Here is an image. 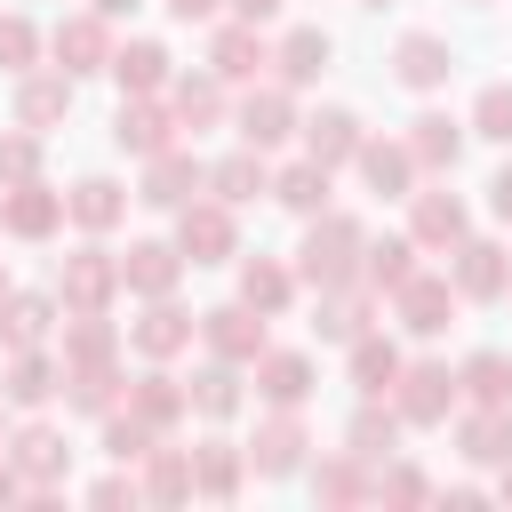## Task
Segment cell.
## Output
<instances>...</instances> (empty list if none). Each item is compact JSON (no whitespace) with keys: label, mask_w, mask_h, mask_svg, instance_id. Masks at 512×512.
Listing matches in <instances>:
<instances>
[{"label":"cell","mask_w":512,"mask_h":512,"mask_svg":"<svg viewBox=\"0 0 512 512\" xmlns=\"http://www.w3.org/2000/svg\"><path fill=\"white\" fill-rule=\"evenodd\" d=\"M368 240H360V224L352 216H320L312 232H304V248H296V272L312 280V288H344V280H360V256Z\"/></svg>","instance_id":"obj_1"},{"label":"cell","mask_w":512,"mask_h":512,"mask_svg":"<svg viewBox=\"0 0 512 512\" xmlns=\"http://www.w3.org/2000/svg\"><path fill=\"white\" fill-rule=\"evenodd\" d=\"M200 336H208L216 360H232V368H256V360H264V312H256V304H216V312H200Z\"/></svg>","instance_id":"obj_2"},{"label":"cell","mask_w":512,"mask_h":512,"mask_svg":"<svg viewBox=\"0 0 512 512\" xmlns=\"http://www.w3.org/2000/svg\"><path fill=\"white\" fill-rule=\"evenodd\" d=\"M176 248H184L192 264H224V256H232V208H224V200H184Z\"/></svg>","instance_id":"obj_3"},{"label":"cell","mask_w":512,"mask_h":512,"mask_svg":"<svg viewBox=\"0 0 512 512\" xmlns=\"http://www.w3.org/2000/svg\"><path fill=\"white\" fill-rule=\"evenodd\" d=\"M56 288H64V304H72V312H104V304H112V288H120V256L80 248V256H64Z\"/></svg>","instance_id":"obj_4"},{"label":"cell","mask_w":512,"mask_h":512,"mask_svg":"<svg viewBox=\"0 0 512 512\" xmlns=\"http://www.w3.org/2000/svg\"><path fill=\"white\" fill-rule=\"evenodd\" d=\"M64 216H72V208H64V192H48V184H8V200H0V224H8L16 240H48Z\"/></svg>","instance_id":"obj_5"},{"label":"cell","mask_w":512,"mask_h":512,"mask_svg":"<svg viewBox=\"0 0 512 512\" xmlns=\"http://www.w3.org/2000/svg\"><path fill=\"white\" fill-rule=\"evenodd\" d=\"M448 400H456V376H448L440 360L400 368V424H440V416H448Z\"/></svg>","instance_id":"obj_6"},{"label":"cell","mask_w":512,"mask_h":512,"mask_svg":"<svg viewBox=\"0 0 512 512\" xmlns=\"http://www.w3.org/2000/svg\"><path fill=\"white\" fill-rule=\"evenodd\" d=\"M392 296H400V328H416V336H440V328H448V304H456V288H448L440 272H408Z\"/></svg>","instance_id":"obj_7"},{"label":"cell","mask_w":512,"mask_h":512,"mask_svg":"<svg viewBox=\"0 0 512 512\" xmlns=\"http://www.w3.org/2000/svg\"><path fill=\"white\" fill-rule=\"evenodd\" d=\"M504 288H512V256H504L496 240H464V248H456V296H480V304H488V296H504Z\"/></svg>","instance_id":"obj_8"},{"label":"cell","mask_w":512,"mask_h":512,"mask_svg":"<svg viewBox=\"0 0 512 512\" xmlns=\"http://www.w3.org/2000/svg\"><path fill=\"white\" fill-rule=\"evenodd\" d=\"M176 272H184V248H160V240H136L120 256V288H136V296H168Z\"/></svg>","instance_id":"obj_9"},{"label":"cell","mask_w":512,"mask_h":512,"mask_svg":"<svg viewBox=\"0 0 512 512\" xmlns=\"http://www.w3.org/2000/svg\"><path fill=\"white\" fill-rule=\"evenodd\" d=\"M56 56H64V72H104V64H112V32H104V16L88 8V16L56 24Z\"/></svg>","instance_id":"obj_10"},{"label":"cell","mask_w":512,"mask_h":512,"mask_svg":"<svg viewBox=\"0 0 512 512\" xmlns=\"http://www.w3.org/2000/svg\"><path fill=\"white\" fill-rule=\"evenodd\" d=\"M264 64H272V48L256 40V24H224L216 48H208V72H216V80H256Z\"/></svg>","instance_id":"obj_11"},{"label":"cell","mask_w":512,"mask_h":512,"mask_svg":"<svg viewBox=\"0 0 512 512\" xmlns=\"http://www.w3.org/2000/svg\"><path fill=\"white\" fill-rule=\"evenodd\" d=\"M392 72H400L408 88H440V80L456 72V56H448V40H440V32H408V40L392 48Z\"/></svg>","instance_id":"obj_12"},{"label":"cell","mask_w":512,"mask_h":512,"mask_svg":"<svg viewBox=\"0 0 512 512\" xmlns=\"http://www.w3.org/2000/svg\"><path fill=\"white\" fill-rule=\"evenodd\" d=\"M280 136H296V104H288L280 88H256V96L240 104V144H256V152H272Z\"/></svg>","instance_id":"obj_13"},{"label":"cell","mask_w":512,"mask_h":512,"mask_svg":"<svg viewBox=\"0 0 512 512\" xmlns=\"http://www.w3.org/2000/svg\"><path fill=\"white\" fill-rule=\"evenodd\" d=\"M192 184H200V160L192 152H152V168H144V208H184L192 200Z\"/></svg>","instance_id":"obj_14"},{"label":"cell","mask_w":512,"mask_h":512,"mask_svg":"<svg viewBox=\"0 0 512 512\" xmlns=\"http://www.w3.org/2000/svg\"><path fill=\"white\" fill-rule=\"evenodd\" d=\"M192 328H200L192 312H176L168 296H152V312H144L128 336H136V352H144V360H168V352H184V344H192Z\"/></svg>","instance_id":"obj_15"},{"label":"cell","mask_w":512,"mask_h":512,"mask_svg":"<svg viewBox=\"0 0 512 512\" xmlns=\"http://www.w3.org/2000/svg\"><path fill=\"white\" fill-rule=\"evenodd\" d=\"M8 448H16L8 464H16V472H24L32 488H48V480H64V456H72V448H64V432H48V424H24V432H16Z\"/></svg>","instance_id":"obj_16"},{"label":"cell","mask_w":512,"mask_h":512,"mask_svg":"<svg viewBox=\"0 0 512 512\" xmlns=\"http://www.w3.org/2000/svg\"><path fill=\"white\" fill-rule=\"evenodd\" d=\"M128 96H152V88H168V48L160 40H128V48H112V64H104Z\"/></svg>","instance_id":"obj_17"},{"label":"cell","mask_w":512,"mask_h":512,"mask_svg":"<svg viewBox=\"0 0 512 512\" xmlns=\"http://www.w3.org/2000/svg\"><path fill=\"white\" fill-rule=\"evenodd\" d=\"M256 392H264L272 408H304V392H312V360H304V352H264V360H256Z\"/></svg>","instance_id":"obj_18"},{"label":"cell","mask_w":512,"mask_h":512,"mask_svg":"<svg viewBox=\"0 0 512 512\" xmlns=\"http://www.w3.org/2000/svg\"><path fill=\"white\" fill-rule=\"evenodd\" d=\"M304 152H312L320 168L360 160V120H352V112H312V120H304Z\"/></svg>","instance_id":"obj_19"},{"label":"cell","mask_w":512,"mask_h":512,"mask_svg":"<svg viewBox=\"0 0 512 512\" xmlns=\"http://www.w3.org/2000/svg\"><path fill=\"white\" fill-rule=\"evenodd\" d=\"M208 184H216V200H224V208H240V200H256V192H272V168H264V152L248 144V152H232V160H216V168H208Z\"/></svg>","instance_id":"obj_20"},{"label":"cell","mask_w":512,"mask_h":512,"mask_svg":"<svg viewBox=\"0 0 512 512\" xmlns=\"http://www.w3.org/2000/svg\"><path fill=\"white\" fill-rule=\"evenodd\" d=\"M64 208H72V224H88V232H112V224L128 216V192H120L112 176H88V184H72V192H64Z\"/></svg>","instance_id":"obj_21"},{"label":"cell","mask_w":512,"mask_h":512,"mask_svg":"<svg viewBox=\"0 0 512 512\" xmlns=\"http://www.w3.org/2000/svg\"><path fill=\"white\" fill-rule=\"evenodd\" d=\"M464 200L456 192H416V240L424 248H464Z\"/></svg>","instance_id":"obj_22"},{"label":"cell","mask_w":512,"mask_h":512,"mask_svg":"<svg viewBox=\"0 0 512 512\" xmlns=\"http://www.w3.org/2000/svg\"><path fill=\"white\" fill-rule=\"evenodd\" d=\"M296 456H304V424H296V408H280V416L256 432L248 464H256V472H296Z\"/></svg>","instance_id":"obj_23"},{"label":"cell","mask_w":512,"mask_h":512,"mask_svg":"<svg viewBox=\"0 0 512 512\" xmlns=\"http://www.w3.org/2000/svg\"><path fill=\"white\" fill-rule=\"evenodd\" d=\"M112 144H120V152H144V160L168 152V112H152V104H120V112H112Z\"/></svg>","instance_id":"obj_24"},{"label":"cell","mask_w":512,"mask_h":512,"mask_svg":"<svg viewBox=\"0 0 512 512\" xmlns=\"http://www.w3.org/2000/svg\"><path fill=\"white\" fill-rule=\"evenodd\" d=\"M272 200L296 208V216H328V168L320 160H296L288 176H272Z\"/></svg>","instance_id":"obj_25"},{"label":"cell","mask_w":512,"mask_h":512,"mask_svg":"<svg viewBox=\"0 0 512 512\" xmlns=\"http://www.w3.org/2000/svg\"><path fill=\"white\" fill-rule=\"evenodd\" d=\"M408 152H416V168H456L464 128H456L448 112H424V120H416V136H408Z\"/></svg>","instance_id":"obj_26"},{"label":"cell","mask_w":512,"mask_h":512,"mask_svg":"<svg viewBox=\"0 0 512 512\" xmlns=\"http://www.w3.org/2000/svg\"><path fill=\"white\" fill-rule=\"evenodd\" d=\"M128 408H136V416H144V424L160 432V424H176V416L192 408V392H176V376H160V368H152V376H136V392H128Z\"/></svg>","instance_id":"obj_27"},{"label":"cell","mask_w":512,"mask_h":512,"mask_svg":"<svg viewBox=\"0 0 512 512\" xmlns=\"http://www.w3.org/2000/svg\"><path fill=\"white\" fill-rule=\"evenodd\" d=\"M464 456H472V464H504V456H512V408L464 416Z\"/></svg>","instance_id":"obj_28"},{"label":"cell","mask_w":512,"mask_h":512,"mask_svg":"<svg viewBox=\"0 0 512 512\" xmlns=\"http://www.w3.org/2000/svg\"><path fill=\"white\" fill-rule=\"evenodd\" d=\"M64 112H72V80H64V72L16 88V120H24V128H48V120H64Z\"/></svg>","instance_id":"obj_29"},{"label":"cell","mask_w":512,"mask_h":512,"mask_svg":"<svg viewBox=\"0 0 512 512\" xmlns=\"http://www.w3.org/2000/svg\"><path fill=\"white\" fill-rule=\"evenodd\" d=\"M360 176H368L376 192H408L416 152H408V144H368V136H360Z\"/></svg>","instance_id":"obj_30"},{"label":"cell","mask_w":512,"mask_h":512,"mask_svg":"<svg viewBox=\"0 0 512 512\" xmlns=\"http://www.w3.org/2000/svg\"><path fill=\"white\" fill-rule=\"evenodd\" d=\"M192 488H200V496H232V488H240V448H232V440H200Z\"/></svg>","instance_id":"obj_31"},{"label":"cell","mask_w":512,"mask_h":512,"mask_svg":"<svg viewBox=\"0 0 512 512\" xmlns=\"http://www.w3.org/2000/svg\"><path fill=\"white\" fill-rule=\"evenodd\" d=\"M40 336H48V296H0V344L24 352Z\"/></svg>","instance_id":"obj_32"},{"label":"cell","mask_w":512,"mask_h":512,"mask_svg":"<svg viewBox=\"0 0 512 512\" xmlns=\"http://www.w3.org/2000/svg\"><path fill=\"white\" fill-rule=\"evenodd\" d=\"M272 64H280V80H296V88L320 80V72H328V32H288Z\"/></svg>","instance_id":"obj_33"},{"label":"cell","mask_w":512,"mask_h":512,"mask_svg":"<svg viewBox=\"0 0 512 512\" xmlns=\"http://www.w3.org/2000/svg\"><path fill=\"white\" fill-rule=\"evenodd\" d=\"M168 96H176V120H184V128H208V120L224 112V80H216V72H200V80H168Z\"/></svg>","instance_id":"obj_34"},{"label":"cell","mask_w":512,"mask_h":512,"mask_svg":"<svg viewBox=\"0 0 512 512\" xmlns=\"http://www.w3.org/2000/svg\"><path fill=\"white\" fill-rule=\"evenodd\" d=\"M288 288H296V280H288L280 264H264V256H248V264H240V304H256L264 320L288 304Z\"/></svg>","instance_id":"obj_35"},{"label":"cell","mask_w":512,"mask_h":512,"mask_svg":"<svg viewBox=\"0 0 512 512\" xmlns=\"http://www.w3.org/2000/svg\"><path fill=\"white\" fill-rule=\"evenodd\" d=\"M64 368H112V328H104V312H80V328H64Z\"/></svg>","instance_id":"obj_36"},{"label":"cell","mask_w":512,"mask_h":512,"mask_svg":"<svg viewBox=\"0 0 512 512\" xmlns=\"http://www.w3.org/2000/svg\"><path fill=\"white\" fill-rule=\"evenodd\" d=\"M352 384H360V392L400 384V352H392L384 336H352Z\"/></svg>","instance_id":"obj_37"},{"label":"cell","mask_w":512,"mask_h":512,"mask_svg":"<svg viewBox=\"0 0 512 512\" xmlns=\"http://www.w3.org/2000/svg\"><path fill=\"white\" fill-rule=\"evenodd\" d=\"M0 392H8V400H16V408H40V400H48V392H56V360H40V352H32V344H24V352H16V368H8V384H0Z\"/></svg>","instance_id":"obj_38"},{"label":"cell","mask_w":512,"mask_h":512,"mask_svg":"<svg viewBox=\"0 0 512 512\" xmlns=\"http://www.w3.org/2000/svg\"><path fill=\"white\" fill-rule=\"evenodd\" d=\"M192 408H200V416H232V408H240V368H232V360L200 368V376H192Z\"/></svg>","instance_id":"obj_39"},{"label":"cell","mask_w":512,"mask_h":512,"mask_svg":"<svg viewBox=\"0 0 512 512\" xmlns=\"http://www.w3.org/2000/svg\"><path fill=\"white\" fill-rule=\"evenodd\" d=\"M464 384H472L480 408H504V400H512V360H504V352H472V360H464Z\"/></svg>","instance_id":"obj_40"},{"label":"cell","mask_w":512,"mask_h":512,"mask_svg":"<svg viewBox=\"0 0 512 512\" xmlns=\"http://www.w3.org/2000/svg\"><path fill=\"white\" fill-rule=\"evenodd\" d=\"M360 256H368V264H360V280H368V288H400V280L416 272V264H408V256H416V240H376V248H360Z\"/></svg>","instance_id":"obj_41"},{"label":"cell","mask_w":512,"mask_h":512,"mask_svg":"<svg viewBox=\"0 0 512 512\" xmlns=\"http://www.w3.org/2000/svg\"><path fill=\"white\" fill-rule=\"evenodd\" d=\"M472 136L512 144V88H504V80H496V88H480V104H472Z\"/></svg>","instance_id":"obj_42"},{"label":"cell","mask_w":512,"mask_h":512,"mask_svg":"<svg viewBox=\"0 0 512 512\" xmlns=\"http://www.w3.org/2000/svg\"><path fill=\"white\" fill-rule=\"evenodd\" d=\"M392 440H400V416H376V408L352 416V456H360V464H368V456H392Z\"/></svg>","instance_id":"obj_43"},{"label":"cell","mask_w":512,"mask_h":512,"mask_svg":"<svg viewBox=\"0 0 512 512\" xmlns=\"http://www.w3.org/2000/svg\"><path fill=\"white\" fill-rule=\"evenodd\" d=\"M72 400H80L88 416H112V400H120V376H112V368H72Z\"/></svg>","instance_id":"obj_44"},{"label":"cell","mask_w":512,"mask_h":512,"mask_svg":"<svg viewBox=\"0 0 512 512\" xmlns=\"http://www.w3.org/2000/svg\"><path fill=\"white\" fill-rule=\"evenodd\" d=\"M104 448H112L120 464H136V456H152V424H144L136 408H128V416H112V424H104Z\"/></svg>","instance_id":"obj_45"},{"label":"cell","mask_w":512,"mask_h":512,"mask_svg":"<svg viewBox=\"0 0 512 512\" xmlns=\"http://www.w3.org/2000/svg\"><path fill=\"white\" fill-rule=\"evenodd\" d=\"M144 488H152L160 504H168V496H192V456H168V448H160V456H152V480H144Z\"/></svg>","instance_id":"obj_46"},{"label":"cell","mask_w":512,"mask_h":512,"mask_svg":"<svg viewBox=\"0 0 512 512\" xmlns=\"http://www.w3.org/2000/svg\"><path fill=\"white\" fill-rule=\"evenodd\" d=\"M32 168H40V144L32 136H0V184H32Z\"/></svg>","instance_id":"obj_47"},{"label":"cell","mask_w":512,"mask_h":512,"mask_svg":"<svg viewBox=\"0 0 512 512\" xmlns=\"http://www.w3.org/2000/svg\"><path fill=\"white\" fill-rule=\"evenodd\" d=\"M360 320H368V304H360V296L320 304V336H344V344H352V336H360Z\"/></svg>","instance_id":"obj_48"},{"label":"cell","mask_w":512,"mask_h":512,"mask_svg":"<svg viewBox=\"0 0 512 512\" xmlns=\"http://www.w3.org/2000/svg\"><path fill=\"white\" fill-rule=\"evenodd\" d=\"M312 488H320V496H336V504H344V496H360V456L320 464V472H312Z\"/></svg>","instance_id":"obj_49"},{"label":"cell","mask_w":512,"mask_h":512,"mask_svg":"<svg viewBox=\"0 0 512 512\" xmlns=\"http://www.w3.org/2000/svg\"><path fill=\"white\" fill-rule=\"evenodd\" d=\"M32 48H40V40H32V24H24V16H0V64H8V72H24V64H32Z\"/></svg>","instance_id":"obj_50"},{"label":"cell","mask_w":512,"mask_h":512,"mask_svg":"<svg viewBox=\"0 0 512 512\" xmlns=\"http://www.w3.org/2000/svg\"><path fill=\"white\" fill-rule=\"evenodd\" d=\"M376 496H400V504H416V496H432V488H424V472H408V464H400V472H384V480H376Z\"/></svg>","instance_id":"obj_51"},{"label":"cell","mask_w":512,"mask_h":512,"mask_svg":"<svg viewBox=\"0 0 512 512\" xmlns=\"http://www.w3.org/2000/svg\"><path fill=\"white\" fill-rule=\"evenodd\" d=\"M488 208L512 224V168H496V184H488Z\"/></svg>","instance_id":"obj_52"},{"label":"cell","mask_w":512,"mask_h":512,"mask_svg":"<svg viewBox=\"0 0 512 512\" xmlns=\"http://www.w3.org/2000/svg\"><path fill=\"white\" fill-rule=\"evenodd\" d=\"M232 16L240 24H264V16H280V0H232Z\"/></svg>","instance_id":"obj_53"},{"label":"cell","mask_w":512,"mask_h":512,"mask_svg":"<svg viewBox=\"0 0 512 512\" xmlns=\"http://www.w3.org/2000/svg\"><path fill=\"white\" fill-rule=\"evenodd\" d=\"M208 8H216V0H168V16H176V24H200Z\"/></svg>","instance_id":"obj_54"},{"label":"cell","mask_w":512,"mask_h":512,"mask_svg":"<svg viewBox=\"0 0 512 512\" xmlns=\"http://www.w3.org/2000/svg\"><path fill=\"white\" fill-rule=\"evenodd\" d=\"M136 8H144V0H96V16H104V24H112V16H136Z\"/></svg>","instance_id":"obj_55"},{"label":"cell","mask_w":512,"mask_h":512,"mask_svg":"<svg viewBox=\"0 0 512 512\" xmlns=\"http://www.w3.org/2000/svg\"><path fill=\"white\" fill-rule=\"evenodd\" d=\"M16 480H24V472H16V464H0V496H16Z\"/></svg>","instance_id":"obj_56"},{"label":"cell","mask_w":512,"mask_h":512,"mask_svg":"<svg viewBox=\"0 0 512 512\" xmlns=\"http://www.w3.org/2000/svg\"><path fill=\"white\" fill-rule=\"evenodd\" d=\"M504 496H512V456H504Z\"/></svg>","instance_id":"obj_57"},{"label":"cell","mask_w":512,"mask_h":512,"mask_svg":"<svg viewBox=\"0 0 512 512\" xmlns=\"http://www.w3.org/2000/svg\"><path fill=\"white\" fill-rule=\"evenodd\" d=\"M360 8H384V0H360Z\"/></svg>","instance_id":"obj_58"},{"label":"cell","mask_w":512,"mask_h":512,"mask_svg":"<svg viewBox=\"0 0 512 512\" xmlns=\"http://www.w3.org/2000/svg\"><path fill=\"white\" fill-rule=\"evenodd\" d=\"M0 296H8V272H0Z\"/></svg>","instance_id":"obj_59"}]
</instances>
